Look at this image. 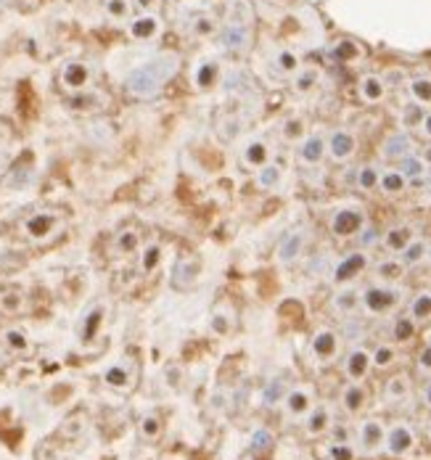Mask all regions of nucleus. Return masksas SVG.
Here are the masks:
<instances>
[{
  "instance_id": "obj_1",
  "label": "nucleus",
  "mask_w": 431,
  "mask_h": 460,
  "mask_svg": "<svg viewBox=\"0 0 431 460\" xmlns=\"http://www.w3.org/2000/svg\"><path fill=\"white\" fill-rule=\"evenodd\" d=\"M178 72V56L164 53V56H154L146 64L135 66L133 72L125 80V88L133 98H154L159 90L175 77Z\"/></svg>"
},
{
  "instance_id": "obj_2",
  "label": "nucleus",
  "mask_w": 431,
  "mask_h": 460,
  "mask_svg": "<svg viewBox=\"0 0 431 460\" xmlns=\"http://www.w3.org/2000/svg\"><path fill=\"white\" fill-rule=\"evenodd\" d=\"M402 291L394 288V286H387V283H376V286H368L363 294H360V304L371 315H384V312L394 310L400 304Z\"/></svg>"
},
{
  "instance_id": "obj_3",
  "label": "nucleus",
  "mask_w": 431,
  "mask_h": 460,
  "mask_svg": "<svg viewBox=\"0 0 431 460\" xmlns=\"http://www.w3.org/2000/svg\"><path fill=\"white\" fill-rule=\"evenodd\" d=\"M365 230V212L357 207H342L331 217V233L336 238H352Z\"/></svg>"
},
{
  "instance_id": "obj_4",
  "label": "nucleus",
  "mask_w": 431,
  "mask_h": 460,
  "mask_svg": "<svg viewBox=\"0 0 431 460\" xmlns=\"http://www.w3.org/2000/svg\"><path fill=\"white\" fill-rule=\"evenodd\" d=\"M61 228V217L56 212H35L24 220V233L32 241H45Z\"/></svg>"
},
{
  "instance_id": "obj_5",
  "label": "nucleus",
  "mask_w": 431,
  "mask_h": 460,
  "mask_svg": "<svg viewBox=\"0 0 431 460\" xmlns=\"http://www.w3.org/2000/svg\"><path fill=\"white\" fill-rule=\"evenodd\" d=\"M413 447H416V434H413L410 426H405V423H394V426L387 431V436H384V450H387L392 458L407 455Z\"/></svg>"
},
{
  "instance_id": "obj_6",
  "label": "nucleus",
  "mask_w": 431,
  "mask_h": 460,
  "mask_svg": "<svg viewBox=\"0 0 431 460\" xmlns=\"http://www.w3.org/2000/svg\"><path fill=\"white\" fill-rule=\"evenodd\" d=\"M368 268V254L365 252H352L347 254L344 259H339V265L333 268V283L336 286H347V283H352L360 275V273H365Z\"/></svg>"
},
{
  "instance_id": "obj_7",
  "label": "nucleus",
  "mask_w": 431,
  "mask_h": 460,
  "mask_svg": "<svg viewBox=\"0 0 431 460\" xmlns=\"http://www.w3.org/2000/svg\"><path fill=\"white\" fill-rule=\"evenodd\" d=\"M304 243H307V233H304L302 228H297V230H288V233L281 238L278 249H275L278 262H281V265H291V262H297L299 254L304 252Z\"/></svg>"
},
{
  "instance_id": "obj_8",
  "label": "nucleus",
  "mask_w": 431,
  "mask_h": 460,
  "mask_svg": "<svg viewBox=\"0 0 431 460\" xmlns=\"http://www.w3.org/2000/svg\"><path fill=\"white\" fill-rule=\"evenodd\" d=\"M326 146H328V154H331V159H336V162H347V159H352L357 151V138L349 130H333V133L326 138Z\"/></svg>"
},
{
  "instance_id": "obj_9",
  "label": "nucleus",
  "mask_w": 431,
  "mask_h": 460,
  "mask_svg": "<svg viewBox=\"0 0 431 460\" xmlns=\"http://www.w3.org/2000/svg\"><path fill=\"white\" fill-rule=\"evenodd\" d=\"M384 436H387V429L381 426V421H376V418L363 421V426H360V447H363L365 455L378 452L384 447Z\"/></svg>"
},
{
  "instance_id": "obj_10",
  "label": "nucleus",
  "mask_w": 431,
  "mask_h": 460,
  "mask_svg": "<svg viewBox=\"0 0 431 460\" xmlns=\"http://www.w3.org/2000/svg\"><path fill=\"white\" fill-rule=\"evenodd\" d=\"M328 146H326V138L323 135H304L299 140V162L302 164H320L326 159Z\"/></svg>"
},
{
  "instance_id": "obj_11",
  "label": "nucleus",
  "mask_w": 431,
  "mask_h": 460,
  "mask_svg": "<svg viewBox=\"0 0 431 460\" xmlns=\"http://www.w3.org/2000/svg\"><path fill=\"white\" fill-rule=\"evenodd\" d=\"M90 82V69L88 64H82V61H69V64H64V69H61V85L66 90H85Z\"/></svg>"
},
{
  "instance_id": "obj_12",
  "label": "nucleus",
  "mask_w": 431,
  "mask_h": 460,
  "mask_svg": "<svg viewBox=\"0 0 431 460\" xmlns=\"http://www.w3.org/2000/svg\"><path fill=\"white\" fill-rule=\"evenodd\" d=\"M371 371V352L368 349H363V347H355V349H349V355L344 360V373L349 376V381H360V378H365Z\"/></svg>"
},
{
  "instance_id": "obj_13",
  "label": "nucleus",
  "mask_w": 431,
  "mask_h": 460,
  "mask_svg": "<svg viewBox=\"0 0 431 460\" xmlns=\"http://www.w3.org/2000/svg\"><path fill=\"white\" fill-rule=\"evenodd\" d=\"M252 27H241V24H228L223 27V48L228 53H244L249 48Z\"/></svg>"
},
{
  "instance_id": "obj_14",
  "label": "nucleus",
  "mask_w": 431,
  "mask_h": 460,
  "mask_svg": "<svg viewBox=\"0 0 431 460\" xmlns=\"http://www.w3.org/2000/svg\"><path fill=\"white\" fill-rule=\"evenodd\" d=\"M336 352H339V336H336V331L320 328L313 336V355L326 362V360H333Z\"/></svg>"
},
{
  "instance_id": "obj_15",
  "label": "nucleus",
  "mask_w": 431,
  "mask_h": 460,
  "mask_svg": "<svg viewBox=\"0 0 431 460\" xmlns=\"http://www.w3.org/2000/svg\"><path fill=\"white\" fill-rule=\"evenodd\" d=\"M283 405H286V413H288V416L302 418L313 410V394H310L307 389H291V392H286Z\"/></svg>"
},
{
  "instance_id": "obj_16",
  "label": "nucleus",
  "mask_w": 431,
  "mask_h": 460,
  "mask_svg": "<svg viewBox=\"0 0 431 460\" xmlns=\"http://www.w3.org/2000/svg\"><path fill=\"white\" fill-rule=\"evenodd\" d=\"M410 149H413V140H410V135L407 133H392L384 140V146H381V154H384V159H405V156H410Z\"/></svg>"
},
{
  "instance_id": "obj_17",
  "label": "nucleus",
  "mask_w": 431,
  "mask_h": 460,
  "mask_svg": "<svg viewBox=\"0 0 431 460\" xmlns=\"http://www.w3.org/2000/svg\"><path fill=\"white\" fill-rule=\"evenodd\" d=\"M365 400H368V392H365V386L360 384V381H349L342 389V407L349 416L360 413L365 407Z\"/></svg>"
},
{
  "instance_id": "obj_18",
  "label": "nucleus",
  "mask_w": 431,
  "mask_h": 460,
  "mask_svg": "<svg viewBox=\"0 0 431 460\" xmlns=\"http://www.w3.org/2000/svg\"><path fill=\"white\" fill-rule=\"evenodd\" d=\"M159 32H162V21H159L156 14L138 16V19H133V24H130V35H133L135 40H154Z\"/></svg>"
},
{
  "instance_id": "obj_19",
  "label": "nucleus",
  "mask_w": 431,
  "mask_h": 460,
  "mask_svg": "<svg viewBox=\"0 0 431 460\" xmlns=\"http://www.w3.org/2000/svg\"><path fill=\"white\" fill-rule=\"evenodd\" d=\"M360 95L365 104H378L387 95V82L378 75H365L360 80Z\"/></svg>"
},
{
  "instance_id": "obj_20",
  "label": "nucleus",
  "mask_w": 431,
  "mask_h": 460,
  "mask_svg": "<svg viewBox=\"0 0 431 460\" xmlns=\"http://www.w3.org/2000/svg\"><path fill=\"white\" fill-rule=\"evenodd\" d=\"M270 159V149L265 140H259V138H254V140H249L246 146H244V162L249 164V167H265Z\"/></svg>"
},
{
  "instance_id": "obj_21",
  "label": "nucleus",
  "mask_w": 431,
  "mask_h": 460,
  "mask_svg": "<svg viewBox=\"0 0 431 460\" xmlns=\"http://www.w3.org/2000/svg\"><path fill=\"white\" fill-rule=\"evenodd\" d=\"M228 24H241V27H252L254 21V8L249 0H230V8H228Z\"/></svg>"
},
{
  "instance_id": "obj_22",
  "label": "nucleus",
  "mask_w": 431,
  "mask_h": 460,
  "mask_svg": "<svg viewBox=\"0 0 431 460\" xmlns=\"http://www.w3.org/2000/svg\"><path fill=\"white\" fill-rule=\"evenodd\" d=\"M304 429H307V434H310V436H320L323 431L331 429V413H328V407H323V405L313 407V410L307 413Z\"/></svg>"
},
{
  "instance_id": "obj_23",
  "label": "nucleus",
  "mask_w": 431,
  "mask_h": 460,
  "mask_svg": "<svg viewBox=\"0 0 431 460\" xmlns=\"http://www.w3.org/2000/svg\"><path fill=\"white\" fill-rule=\"evenodd\" d=\"M426 254H429V243L426 241H421V238H413L405 249L400 252V262L405 265V268H416V265H421L423 259H426Z\"/></svg>"
},
{
  "instance_id": "obj_24",
  "label": "nucleus",
  "mask_w": 431,
  "mask_h": 460,
  "mask_svg": "<svg viewBox=\"0 0 431 460\" xmlns=\"http://www.w3.org/2000/svg\"><path fill=\"white\" fill-rule=\"evenodd\" d=\"M104 384L111 386V389H127V386L133 384V371H130V365H127V362L111 365V368L104 373Z\"/></svg>"
},
{
  "instance_id": "obj_25",
  "label": "nucleus",
  "mask_w": 431,
  "mask_h": 460,
  "mask_svg": "<svg viewBox=\"0 0 431 460\" xmlns=\"http://www.w3.org/2000/svg\"><path fill=\"white\" fill-rule=\"evenodd\" d=\"M384 397L387 402H405L410 397V378L407 376H392L384 386Z\"/></svg>"
},
{
  "instance_id": "obj_26",
  "label": "nucleus",
  "mask_w": 431,
  "mask_h": 460,
  "mask_svg": "<svg viewBox=\"0 0 431 460\" xmlns=\"http://www.w3.org/2000/svg\"><path fill=\"white\" fill-rule=\"evenodd\" d=\"M410 241H413V230L407 225H394V228H389L387 236H384V246L389 252H402Z\"/></svg>"
},
{
  "instance_id": "obj_27",
  "label": "nucleus",
  "mask_w": 431,
  "mask_h": 460,
  "mask_svg": "<svg viewBox=\"0 0 431 460\" xmlns=\"http://www.w3.org/2000/svg\"><path fill=\"white\" fill-rule=\"evenodd\" d=\"M318 82H320V72H318L315 66H302L297 75H294L291 88H294V93L304 95V93H310V90L318 88Z\"/></svg>"
},
{
  "instance_id": "obj_28",
  "label": "nucleus",
  "mask_w": 431,
  "mask_h": 460,
  "mask_svg": "<svg viewBox=\"0 0 431 460\" xmlns=\"http://www.w3.org/2000/svg\"><path fill=\"white\" fill-rule=\"evenodd\" d=\"M24 307V291L19 288V286H6V288H0V310L8 312V315H14Z\"/></svg>"
},
{
  "instance_id": "obj_29",
  "label": "nucleus",
  "mask_w": 431,
  "mask_h": 460,
  "mask_svg": "<svg viewBox=\"0 0 431 460\" xmlns=\"http://www.w3.org/2000/svg\"><path fill=\"white\" fill-rule=\"evenodd\" d=\"M378 188L387 193V196H397V193H402L407 188V178L402 175L400 169H387V172H381Z\"/></svg>"
},
{
  "instance_id": "obj_30",
  "label": "nucleus",
  "mask_w": 431,
  "mask_h": 460,
  "mask_svg": "<svg viewBox=\"0 0 431 460\" xmlns=\"http://www.w3.org/2000/svg\"><path fill=\"white\" fill-rule=\"evenodd\" d=\"M217 64L214 61H201L199 66H196V75H194V82L199 90H209L214 88V82H217Z\"/></svg>"
},
{
  "instance_id": "obj_31",
  "label": "nucleus",
  "mask_w": 431,
  "mask_h": 460,
  "mask_svg": "<svg viewBox=\"0 0 431 460\" xmlns=\"http://www.w3.org/2000/svg\"><path fill=\"white\" fill-rule=\"evenodd\" d=\"M394 360H397V349H394L392 344H378L371 352V368L387 371V368L394 365Z\"/></svg>"
},
{
  "instance_id": "obj_32",
  "label": "nucleus",
  "mask_w": 431,
  "mask_h": 460,
  "mask_svg": "<svg viewBox=\"0 0 431 460\" xmlns=\"http://www.w3.org/2000/svg\"><path fill=\"white\" fill-rule=\"evenodd\" d=\"M357 307H360V291H357V288H342V291L333 297V310L336 312L349 315V312H355Z\"/></svg>"
},
{
  "instance_id": "obj_33",
  "label": "nucleus",
  "mask_w": 431,
  "mask_h": 460,
  "mask_svg": "<svg viewBox=\"0 0 431 460\" xmlns=\"http://www.w3.org/2000/svg\"><path fill=\"white\" fill-rule=\"evenodd\" d=\"M376 275L384 283H394L405 275V265H402L400 259H384V262L376 265Z\"/></svg>"
},
{
  "instance_id": "obj_34",
  "label": "nucleus",
  "mask_w": 431,
  "mask_h": 460,
  "mask_svg": "<svg viewBox=\"0 0 431 460\" xmlns=\"http://www.w3.org/2000/svg\"><path fill=\"white\" fill-rule=\"evenodd\" d=\"M278 183H281V167L278 164H265V167H259V172H257V185L262 188V191H270V188H278Z\"/></svg>"
},
{
  "instance_id": "obj_35",
  "label": "nucleus",
  "mask_w": 431,
  "mask_h": 460,
  "mask_svg": "<svg viewBox=\"0 0 431 460\" xmlns=\"http://www.w3.org/2000/svg\"><path fill=\"white\" fill-rule=\"evenodd\" d=\"M162 265V246L159 243H149L140 249V273H154Z\"/></svg>"
},
{
  "instance_id": "obj_36",
  "label": "nucleus",
  "mask_w": 431,
  "mask_h": 460,
  "mask_svg": "<svg viewBox=\"0 0 431 460\" xmlns=\"http://www.w3.org/2000/svg\"><path fill=\"white\" fill-rule=\"evenodd\" d=\"M410 95H413V101L421 106L431 104V77H413L410 80Z\"/></svg>"
},
{
  "instance_id": "obj_37",
  "label": "nucleus",
  "mask_w": 431,
  "mask_h": 460,
  "mask_svg": "<svg viewBox=\"0 0 431 460\" xmlns=\"http://www.w3.org/2000/svg\"><path fill=\"white\" fill-rule=\"evenodd\" d=\"M410 318L413 320H429L431 318V291H421L410 302Z\"/></svg>"
},
{
  "instance_id": "obj_38",
  "label": "nucleus",
  "mask_w": 431,
  "mask_h": 460,
  "mask_svg": "<svg viewBox=\"0 0 431 460\" xmlns=\"http://www.w3.org/2000/svg\"><path fill=\"white\" fill-rule=\"evenodd\" d=\"M392 336H394V342H410L413 336H416V320L410 318V315H402L394 320V326H392Z\"/></svg>"
},
{
  "instance_id": "obj_39",
  "label": "nucleus",
  "mask_w": 431,
  "mask_h": 460,
  "mask_svg": "<svg viewBox=\"0 0 431 460\" xmlns=\"http://www.w3.org/2000/svg\"><path fill=\"white\" fill-rule=\"evenodd\" d=\"M275 66H278V72L283 75H297L299 69H302V61L294 50H288V48H283L278 50V56H275Z\"/></svg>"
},
{
  "instance_id": "obj_40",
  "label": "nucleus",
  "mask_w": 431,
  "mask_h": 460,
  "mask_svg": "<svg viewBox=\"0 0 431 460\" xmlns=\"http://www.w3.org/2000/svg\"><path fill=\"white\" fill-rule=\"evenodd\" d=\"M400 172L407 178V183L410 180H421L426 175V164H423L421 156H405V159H400Z\"/></svg>"
},
{
  "instance_id": "obj_41",
  "label": "nucleus",
  "mask_w": 431,
  "mask_h": 460,
  "mask_svg": "<svg viewBox=\"0 0 431 460\" xmlns=\"http://www.w3.org/2000/svg\"><path fill=\"white\" fill-rule=\"evenodd\" d=\"M378 180H381L378 167H376V164H365V167H360V172H357V188L373 191V188H378Z\"/></svg>"
},
{
  "instance_id": "obj_42",
  "label": "nucleus",
  "mask_w": 431,
  "mask_h": 460,
  "mask_svg": "<svg viewBox=\"0 0 431 460\" xmlns=\"http://www.w3.org/2000/svg\"><path fill=\"white\" fill-rule=\"evenodd\" d=\"M283 397H286V384H283V378H273V381H268L265 392H262L265 407H275L278 402H283Z\"/></svg>"
},
{
  "instance_id": "obj_43",
  "label": "nucleus",
  "mask_w": 431,
  "mask_h": 460,
  "mask_svg": "<svg viewBox=\"0 0 431 460\" xmlns=\"http://www.w3.org/2000/svg\"><path fill=\"white\" fill-rule=\"evenodd\" d=\"M360 56V48L352 40H339L331 48V59L333 61H355Z\"/></svg>"
},
{
  "instance_id": "obj_44",
  "label": "nucleus",
  "mask_w": 431,
  "mask_h": 460,
  "mask_svg": "<svg viewBox=\"0 0 431 460\" xmlns=\"http://www.w3.org/2000/svg\"><path fill=\"white\" fill-rule=\"evenodd\" d=\"M138 249H140V236H138V230H122L117 236L119 254H135Z\"/></svg>"
},
{
  "instance_id": "obj_45",
  "label": "nucleus",
  "mask_w": 431,
  "mask_h": 460,
  "mask_svg": "<svg viewBox=\"0 0 431 460\" xmlns=\"http://www.w3.org/2000/svg\"><path fill=\"white\" fill-rule=\"evenodd\" d=\"M209 326H212V333H217V336H228V333L233 331V318H230V315H225L223 310H214L212 312V318H209Z\"/></svg>"
},
{
  "instance_id": "obj_46",
  "label": "nucleus",
  "mask_w": 431,
  "mask_h": 460,
  "mask_svg": "<svg viewBox=\"0 0 431 460\" xmlns=\"http://www.w3.org/2000/svg\"><path fill=\"white\" fill-rule=\"evenodd\" d=\"M423 111H421V104H407L402 109V125L405 127H421V122H423Z\"/></svg>"
},
{
  "instance_id": "obj_47",
  "label": "nucleus",
  "mask_w": 431,
  "mask_h": 460,
  "mask_svg": "<svg viewBox=\"0 0 431 460\" xmlns=\"http://www.w3.org/2000/svg\"><path fill=\"white\" fill-rule=\"evenodd\" d=\"M283 138L286 140H302L304 138V122L299 117H291L283 122Z\"/></svg>"
},
{
  "instance_id": "obj_48",
  "label": "nucleus",
  "mask_w": 431,
  "mask_h": 460,
  "mask_svg": "<svg viewBox=\"0 0 431 460\" xmlns=\"http://www.w3.org/2000/svg\"><path fill=\"white\" fill-rule=\"evenodd\" d=\"M191 30H194V35H199V37H201V35L207 37V35L214 32V19H212L209 14L194 16V19H191Z\"/></svg>"
},
{
  "instance_id": "obj_49",
  "label": "nucleus",
  "mask_w": 431,
  "mask_h": 460,
  "mask_svg": "<svg viewBox=\"0 0 431 460\" xmlns=\"http://www.w3.org/2000/svg\"><path fill=\"white\" fill-rule=\"evenodd\" d=\"M273 447V434L268 429H257L252 434V452H268Z\"/></svg>"
},
{
  "instance_id": "obj_50",
  "label": "nucleus",
  "mask_w": 431,
  "mask_h": 460,
  "mask_svg": "<svg viewBox=\"0 0 431 460\" xmlns=\"http://www.w3.org/2000/svg\"><path fill=\"white\" fill-rule=\"evenodd\" d=\"M101 320H104V310H101V307H98V310H93L88 315L85 328H82V339H85V342H90V339L95 336V331H98V326H101Z\"/></svg>"
},
{
  "instance_id": "obj_51",
  "label": "nucleus",
  "mask_w": 431,
  "mask_h": 460,
  "mask_svg": "<svg viewBox=\"0 0 431 460\" xmlns=\"http://www.w3.org/2000/svg\"><path fill=\"white\" fill-rule=\"evenodd\" d=\"M162 434V421L156 416H146L140 421V436H146V439H156Z\"/></svg>"
},
{
  "instance_id": "obj_52",
  "label": "nucleus",
  "mask_w": 431,
  "mask_h": 460,
  "mask_svg": "<svg viewBox=\"0 0 431 460\" xmlns=\"http://www.w3.org/2000/svg\"><path fill=\"white\" fill-rule=\"evenodd\" d=\"M106 14L111 19H127L130 16V0H106Z\"/></svg>"
},
{
  "instance_id": "obj_53",
  "label": "nucleus",
  "mask_w": 431,
  "mask_h": 460,
  "mask_svg": "<svg viewBox=\"0 0 431 460\" xmlns=\"http://www.w3.org/2000/svg\"><path fill=\"white\" fill-rule=\"evenodd\" d=\"M328 458L331 460H355V450L347 445V442H333L328 450Z\"/></svg>"
},
{
  "instance_id": "obj_54",
  "label": "nucleus",
  "mask_w": 431,
  "mask_h": 460,
  "mask_svg": "<svg viewBox=\"0 0 431 460\" xmlns=\"http://www.w3.org/2000/svg\"><path fill=\"white\" fill-rule=\"evenodd\" d=\"M95 101H98V95H93V93H82V90H80V93H77L75 98H72V106H75V109H95Z\"/></svg>"
},
{
  "instance_id": "obj_55",
  "label": "nucleus",
  "mask_w": 431,
  "mask_h": 460,
  "mask_svg": "<svg viewBox=\"0 0 431 460\" xmlns=\"http://www.w3.org/2000/svg\"><path fill=\"white\" fill-rule=\"evenodd\" d=\"M6 342H8V347H14V349H27V339H24L21 331H6Z\"/></svg>"
},
{
  "instance_id": "obj_56",
  "label": "nucleus",
  "mask_w": 431,
  "mask_h": 460,
  "mask_svg": "<svg viewBox=\"0 0 431 460\" xmlns=\"http://www.w3.org/2000/svg\"><path fill=\"white\" fill-rule=\"evenodd\" d=\"M418 371L431 373V344L429 347H423V349L418 352Z\"/></svg>"
},
{
  "instance_id": "obj_57",
  "label": "nucleus",
  "mask_w": 431,
  "mask_h": 460,
  "mask_svg": "<svg viewBox=\"0 0 431 460\" xmlns=\"http://www.w3.org/2000/svg\"><path fill=\"white\" fill-rule=\"evenodd\" d=\"M421 127H423V135H426V138H429V140H431V114H426V117H423V122H421Z\"/></svg>"
},
{
  "instance_id": "obj_58",
  "label": "nucleus",
  "mask_w": 431,
  "mask_h": 460,
  "mask_svg": "<svg viewBox=\"0 0 431 460\" xmlns=\"http://www.w3.org/2000/svg\"><path fill=\"white\" fill-rule=\"evenodd\" d=\"M423 405H426V407H431V381L423 386Z\"/></svg>"
},
{
  "instance_id": "obj_59",
  "label": "nucleus",
  "mask_w": 431,
  "mask_h": 460,
  "mask_svg": "<svg viewBox=\"0 0 431 460\" xmlns=\"http://www.w3.org/2000/svg\"><path fill=\"white\" fill-rule=\"evenodd\" d=\"M333 434H336V442H347V429L344 426H336Z\"/></svg>"
},
{
  "instance_id": "obj_60",
  "label": "nucleus",
  "mask_w": 431,
  "mask_h": 460,
  "mask_svg": "<svg viewBox=\"0 0 431 460\" xmlns=\"http://www.w3.org/2000/svg\"><path fill=\"white\" fill-rule=\"evenodd\" d=\"M373 241H376V233H373V230H365V233H363V243L368 246V243H373Z\"/></svg>"
},
{
  "instance_id": "obj_61",
  "label": "nucleus",
  "mask_w": 431,
  "mask_h": 460,
  "mask_svg": "<svg viewBox=\"0 0 431 460\" xmlns=\"http://www.w3.org/2000/svg\"><path fill=\"white\" fill-rule=\"evenodd\" d=\"M421 159H423V164H426V167H431V146L423 151V156H421Z\"/></svg>"
},
{
  "instance_id": "obj_62",
  "label": "nucleus",
  "mask_w": 431,
  "mask_h": 460,
  "mask_svg": "<svg viewBox=\"0 0 431 460\" xmlns=\"http://www.w3.org/2000/svg\"><path fill=\"white\" fill-rule=\"evenodd\" d=\"M135 3H138V6H140V8H151V6H154V3H156V0H135Z\"/></svg>"
},
{
  "instance_id": "obj_63",
  "label": "nucleus",
  "mask_w": 431,
  "mask_h": 460,
  "mask_svg": "<svg viewBox=\"0 0 431 460\" xmlns=\"http://www.w3.org/2000/svg\"><path fill=\"white\" fill-rule=\"evenodd\" d=\"M429 436H431V423H429Z\"/></svg>"
}]
</instances>
